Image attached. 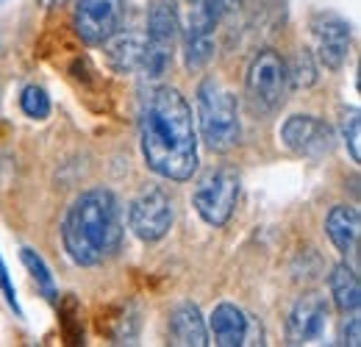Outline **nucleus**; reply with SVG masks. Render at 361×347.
<instances>
[{
	"instance_id": "obj_19",
	"label": "nucleus",
	"mask_w": 361,
	"mask_h": 347,
	"mask_svg": "<svg viewBox=\"0 0 361 347\" xmlns=\"http://www.w3.org/2000/svg\"><path fill=\"white\" fill-rule=\"evenodd\" d=\"M20 259L25 264V269L31 272V278L37 281V286L42 289V295H45L47 300H56V284H53V275H50V269H47L45 259H42L37 250H31V248H23V250H20Z\"/></svg>"
},
{
	"instance_id": "obj_9",
	"label": "nucleus",
	"mask_w": 361,
	"mask_h": 347,
	"mask_svg": "<svg viewBox=\"0 0 361 347\" xmlns=\"http://www.w3.org/2000/svg\"><path fill=\"white\" fill-rule=\"evenodd\" d=\"M350 23L334 11H317L312 17L314 56L325 70H342L350 53Z\"/></svg>"
},
{
	"instance_id": "obj_15",
	"label": "nucleus",
	"mask_w": 361,
	"mask_h": 347,
	"mask_svg": "<svg viewBox=\"0 0 361 347\" xmlns=\"http://www.w3.org/2000/svg\"><path fill=\"white\" fill-rule=\"evenodd\" d=\"M325 231H328L334 248L342 256H348V259H356L359 256V239H361L359 209H353V206H334L331 214L325 217Z\"/></svg>"
},
{
	"instance_id": "obj_8",
	"label": "nucleus",
	"mask_w": 361,
	"mask_h": 347,
	"mask_svg": "<svg viewBox=\"0 0 361 347\" xmlns=\"http://www.w3.org/2000/svg\"><path fill=\"white\" fill-rule=\"evenodd\" d=\"M126 17V0H75L73 28L78 39L90 47L103 44Z\"/></svg>"
},
{
	"instance_id": "obj_5",
	"label": "nucleus",
	"mask_w": 361,
	"mask_h": 347,
	"mask_svg": "<svg viewBox=\"0 0 361 347\" xmlns=\"http://www.w3.org/2000/svg\"><path fill=\"white\" fill-rule=\"evenodd\" d=\"M178 6L176 0H150L147 3V28H145V64L142 73L156 81L173 64L178 42Z\"/></svg>"
},
{
	"instance_id": "obj_1",
	"label": "nucleus",
	"mask_w": 361,
	"mask_h": 347,
	"mask_svg": "<svg viewBox=\"0 0 361 347\" xmlns=\"http://www.w3.org/2000/svg\"><path fill=\"white\" fill-rule=\"evenodd\" d=\"M145 164L167 181H189L197 170V128L192 106L176 87H153L139 106Z\"/></svg>"
},
{
	"instance_id": "obj_16",
	"label": "nucleus",
	"mask_w": 361,
	"mask_h": 347,
	"mask_svg": "<svg viewBox=\"0 0 361 347\" xmlns=\"http://www.w3.org/2000/svg\"><path fill=\"white\" fill-rule=\"evenodd\" d=\"M170 342L178 347H206L209 328L195 303H180L170 314Z\"/></svg>"
},
{
	"instance_id": "obj_26",
	"label": "nucleus",
	"mask_w": 361,
	"mask_h": 347,
	"mask_svg": "<svg viewBox=\"0 0 361 347\" xmlns=\"http://www.w3.org/2000/svg\"><path fill=\"white\" fill-rule=\"evenodd\" d=\"M189 3H200V0H189Z\"/></svg>"
},
{
	"instance_id": "obj_4",
	"label": "nucleus",
	"mask_w": 361,
	"mask_h": 347,
	"mask_svg": "<svg viewBox=\"0 0 361 347\" xmlns=\"http://www.w3.org/2000/svg\"><path fill=\"white\" fill-rule=\"evenodd\" d=\"M286 61L278 50H259L245 75V100L256 117H270L286 103Z\"/></svg>"
},
{
	"instance_id": "obj_7",
	"label": "nucleus",
	"mask_w": 361,
	"mask_h": 347,
	"mask_svg": "<svg viewBox=\"0 0 361 347\" xmlns=\"http://www.w3.org/2000/svg\"><path fill=\"white\" fill-rule=\"evenodd\" d=\"M173 197L161 186H147L128 206V225L142 242H159L173 228Z\"/></svg>"
},
{
	"instance_id": "obj_11",
	"label": "nucleus",
	"mask_w": 361,
	"mask_h": 347,
	"mask_svg": "<svg viewBox=\"0 0 361 347\" xmlns=\"http://www.w3.org/2000/svg\"><path fill=\"white\" fill-rule=\"evenodd\" d=\"M328 322V303L322 295L309 292L303 298H298V303L292 305L289 319H286V342L289 345H309L322 336Z\"/></svg>"
},
{
	"instance_id": "obj_2",
	"label": "nucleus",
	"mask_w": 361,
	"mask_h": 347,
	"mask_svg": "<svg viewBox=\"0 0 361 347\" xmlns=\"http://www.w3.org/2000/svg\"><path fill=\"white\" fill-rule=\"evenodd\" d=\"M61 242L78 267H97L123 245V209L114 192L97 186L81 192L61 222Z\"/></svg>"
},
{
	"instance_id": "obj_23",
	"label": "nucleus",
	"mask_w": 361,
	"mask_h": 347,
	"mask_svg": "<svg viewBox=\"0 0 361 347\" xmlns=\"http://www.w3.org/2000/svg\"><path fill=\"white\" fill-rule=\"evenodd\" d=\"M0 289H3V295H6L8 305H11L17 314H23V311H20V303H17V292H14V286H11V278H8V272H6L3 259H0Z\"/></svg>"
},
{
	"instance_id": "obj_27",
	"label": "nucleus",
	"mask_w": 361,
	"mask_h": 347,
	"mask_svg": "<svg viewBox=\"0 0 361 347\" xmlns=\"http://www.w3.org/2000/svg\"><path fill=\"white\" fill-rule=\"evenodd\" d=\"M0 3H3V0H0Z\"/></svg>"
},
{
	"instance_id": "obj_17",
	"label": "nucleus",
	"mask_w": 361,
	"mask_h": 347,
	"mask_svg": "<svg viewBox=\"0 0 361 347\" xmlns=\"http://www.w3.org/2000/svg\"><path fill=\"white\" fill-rule=\"evenodd\" d=\"M328 284H331V298H334V303H336V308H339L342 314L359 311L361 284H359V275H356V267H350V264H336V267L331 269Z\"/></svg>"
},
{
	"instance_id": "obj_12",
	"label": "nucleus",
	"mask_w": 361,
	"mask_h": 347,
	"mask_svg": "<svg viewBox=\"0 0 361 347\" xmlns=\"http://www.w3.org/2000/svg\"><path fill=\"white\" fill-rule=\"evenodd\" d=\"M214 31H217V20L209 17L200 6L192 8L183 34V64L189 70H203L212 59H214Z\"/></svg>"
},
{
	"instance_id": "obj_22",
	"label": "nucleus",
	"mask_w": 361,
	"mask_h": 347,
	"mask_svg": "<svg viewBox=\"0 0 361 347\" xmlns=\"http://www.w3.org/2000/svg\"><path fill=\"white\" fill-rule=\"evenodd\" d=\"M242 3H245V0H200V3H195V6H200L209 17H214V20L220 23V20H226L228 14H233L236 8H242Z\"/></svg>"
},
{
	"instance_id": "obj_3",
	"label": "nucleus",
	"mask_w": 361,
	"mask_h": 347,
	"mask_svg": "<svg viewBox=\"0 0 361 347\" xmlns=\"http://www.w3.org/2000/svg\"><path fill=\"white\" fill-rule=\"evenodd\" d=\"M197 128L206 147L214 153H228L239 145L242 126L236 97L217 78H206L197 87Z\"/></svg>"
},
{
	"instance_id": "obj_20",
	"label": "nucleus",
	"mask_w": 361,
	"mask_h": 347,
	"mask_svg": "<svg viewBox=\"0 0 361 347\" xmlns=\"http://www.w3.org/2000/svg\"><path fill=\"white\" fill-rule=\"evenodd\" d=\"M20 109L31 120H47L50 117V97H47V92L42 87L31 84V87H25L20 92Z\"/></svg>"
},
{
	"instance_id": "obj_14",
	"label": "nucleus",
	"mask_w": 361,
	"mask_h": 347,
	"mask_svg": "<svg viewBox=\"0 0 361 347\" xmlns=\"http://www.w3.org/2000/svg\"><path fill=\"white\" fill-rule=\"evenodd\" d=\"M209 331L214 336V345L220 347L247 345L250 342V317L233 303H220L212 311Z\"/></svg>"
},
{
	"instance_id": "obj_21",
	"label": "nucleus",
	"mask_w": 361,
	"mask_h": 347,
	"mask_svg": "<svg viewBox=\"0 0 361 347\" xmlns=\"http://www.w3.org/2000/svg\"><path fill=\"white\" fill-rule=\"evenodd\" d=\"M342 136H345V145L350 150V159L359 164L361 162V114L359 109H348L345 117H342Z\"/></svg>"
},
{
	"instance_id": "obj_10",
	"label": "nucleus",
	"mask_w": 361,
	"mask_h": 347,
	"mask_svg": "<svg viewBox=\"0 0 361 347\" xmlns=\"http://www.w3.org/2000/svg\"><path fill=\"white\" fill-rule=\"evenodd\" d=\"M281 142L298 156H322L334 147V130L312 114H292L281 126Z\"/></svg>"
},
{
	"instance_id": "obj_25",
	"label": "nucleus",
	"mask_w": 361,
	"mask_h": 347,
	"mask_svg": "<svg viewBox=\"0 0 361 347\" xmlns=\"http://www.w3.org/2000/svg\"><path fill=\"white\" fill-rule=\"evenodd\" d=\"M67 0H39V6L42 8H59V6H64Z\"/></svg>"
},
{
	"instance_id": "obj_6",
	"label": "nucleus",
	"mask_w": 361,
	"mask_h": 347,
	"mask_svg": "<svg viewBox=\"0 0 361 347\" xmlns=\"http://www.w3.org/2000/svg\"><path fill=\"white\" fill-rule=\"evenodd\" d=\"M236 200H239V175L231 167L206 173L197 181L195 195H192L195 212L200 214L203 222H209L214 228H223L231 219L233 209H236Z\"/></svg>"
},
{
	"instance_id": "obj_13",
	"label": "nucleus",
	"mask_w": 361,
	"mask_h": 347,
	"mask_svg": "<svg viewBox=\"0 0 361 347\" xmlns=\"http://www.w3.org/2000/svg\"><path fill=\"white\" fill-rule=\"evenodd\" d=\"M103 53L106 61L114 73L120 75H131V73H142L145 64V37L136 31H114L106 42H103Z\"/></svg>"
},
{
	"instance_id": "obj_24",
	"label": "nucleus",
	"mask_w": 361,
	"mask_h": 347,
	"mask_svg": "<svg viewBox=\"0 0 361 347\" xmlns=\"http://www.w3.org/2000/svg\"><path fill=\"white\" fill-rule=\"evenodd\" d=\"M345 345H350V347L361 345V319L356 317V311H353L350 322L345 325Z\"/></svg>"
},
{
	"instance_id": "obj_18",
	"label": "nucleus",
	"mask_w": 361,
	"mask_h": 347,
	"mask_svg": "<svg viewBox=\"0 0 361 347\" xmlns=\"http://www.w3.org/2000/svg\"><path fill=\"white\" fill-rule=\"evenodd\" d=\"M286 81L292 89H309L317 81V56L312 50H298L286 64Z\"/></svg>"
}]
</instances>
